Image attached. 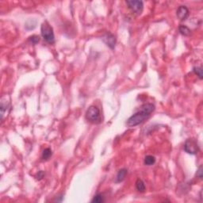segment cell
<instances>
[{
    "instance_id": "obj_1",
    "label": "cell",
    "mask_w": 203,
    "mask_h": 203,
    "mask_svg": "<svg viewBox=\"0 0 203 203\" xmlns=\"http://www.w3.org/2000/svg\"><path fill=\"white\" fill-rule=\"evenodd\" d=\"M155 105L152 103H146L141 107V110L132 115L127 121V125L129 127L136 126L143 123L155 110Z\"/></svg>"
},
{
    "instance_id": "obj_2",
    "label": "cell",
    "mask_w": 203,
    "mask_h": 203,
    "mask_svg": "<svg viewBox=\"0 0 203 203\" xmlns=\"http://www.w3.org/2000/svg\"><path fill=\"white\" fill-rule=\"evenodd\" d=\"M41 32L44 40L47 43L50 44V45L55 43V35H54L53 29V27L48 24V22H45L42 23L41 26Z\"/></svg>"
},
{
    "instance_id": "obj_3",
    "label": "cell",
    "mask_w": 203,
    "mask_h": 203,
    "mask_svg": "<svg viewBox=\"0 0 203 203\" xmlns=\"http://www.w3.org/2000/svg\"><path fill=\"white\" fill-rule=\"evenodd\" d=\"M86 118L92 123H97L100 121V110L95 106H91L86 110Z\"/></svg>"
},
{
    "instance_id": "obj_4",
    "label": "cell",
    "mask_w": 203,
    "mask_h": 203,
    "mask_svg": "<svg viewBox=\"0 0 203 203\" xmlns=\"http://www.w3.org/2000/svg\"><path fill=\"white\" fill-rule=\"evenodd\" d=\"M184 151L191 155H196L199 151V146L195 139L191 138L186 140L184 144Z\"/></svg>"
},
{
    "instance_id": "obj_5",
    "label": "cell",
    "mask_w": 203,
    "mask_h": 203,
    "mask_svg": "<svg viewBox=\"0 0 203 203\" xmlns=\"http://www.w3.org/2000/svg\"><path fill=\"white\" fill-rule=\"evenodd\" d=\"M125 3L128 5V7L132 10V12L135 13L136 15H140L143 11L144 3L142 1L131 0V1H126Z\"/></svg>"
},
{
    "instance_id": "obj_6",
    "label": "cell",
    "mask_w": 203,
    "mask_h": 203,
    "mask_svg": "<svg viewBox=\"0 0 203 203\" xmlns=\"http://www.w3.org/2000/svg\"><path fill=\"white\" fill-rule=\"evenodd\" d=\"M1 106H0V110H1V119H2V122L4 120L6 115H7V114L9 113L10 110V99H7V96H3L1 98Z\"/></svg>"
},
{
    "instance_id": "obj_7",
    "label": "cell",
    "mask_w": 203,
    "mask_h": 203,
    "mask_svg": "<svg viewBox=\"0 0 203 203\" xmlns=\"http://www.w3.org/2000/svg\"><path fill=\"white\" fill-rule=\"evenodd\" d=\"M103 41H104V43L110 47L111 49H114L115 47V45H116V41H117V39H116V37L112 34L110 32H108L106 34H105L103 37Z\"/></svg>"
},
{
    "instance_id": "obj_8",
    "label": "cell",
    "mask_w": 203,
    "mask_h": 203,
    "mask_svg": "<svg viewBox=\"0 0 203 203\" xmlns=\"http://www.w3.org/2000/svg\"><path fill=\"white\" fill-rule=\"evenodd\" d=\"M190 12L188 8L185 6H180L177 10V17L179 18L181 21H185L189 17Z\"/></svg>"
},
{
    "instance_id": "obj_9",
    "label": "cell",
    "mask_w": 203,
    "mask_h": 203,
    "mask_svg": "<svg viewBox=\"0 0 203 203\" xmlns=\"http://www.w3.org/2000/svg\"><path fill=\"white\" fill-rule=\"evenodd\" d=\"M127 173H128V171L125 168H122V169L119 170L118 172H117V177H116V182H121L125 179V176H126Z\"/></svg>"
},
{
    "instance_id": "obj_10",
    "label": "cell",
    "mask_w": 203,
    "mask_h": 203,
    "mask_svg": "<svg viewBox=\"0 0 203 203\" xmlns=\"http://www.w3.org/2000/svg\"><path fill=\"white\" fill-rule=\"evenodd\" d=\"M179 31L183 36H190L191 34V29H189L186 26H184V25H180L179 26Z\"/></svg>"
},
{
    "instance_id": "obj_11",
    "label": "cell",
    "mask_w": 203,
    "mask_h": 203,
    "mask_svg": "<svg viewBox=\"0 0 203 203\" xmlns=\"http://www.w3.org/2000/svg\"><path fill=\"white\" fill-rule=\"evenodd\" d=\"M52 155H53V152H52V150H51L49 148H45V149H44L41 158H42L44 160H48L50 159Z\"/></svg>"
},
{
    "instance_id": "obj_12",
    "label": "cell",
    "mask_w": 203,
    "mask_h": 203,
    "mask_svg": "<svg viewBox=\"0 0 203 203\" xmlns=\"http://www.w3.org/2000/svg\"><path fill=\"white\" fill-rule=\"evenodd\" d=\"M136 188L139 192H144L145 191V185L141 179H138L136 182Z\"/></svg>"
},
{
    "instance_id": "obj_13",
    "label": "cell",
    "mask_w": 203,
    "mask_h": 203,
    "mask_svg": "<svg viewBox=\"0 0 203 203\" xmlns=\"http://www.w3.org/2000/svg\"><path fill=\"white\" fill-rule=\"evenodd\" d=\"M144 164L147 165V166H152L155 163V158L153 156V155H147L144 158Z\"/></svg>"
},
{
    "instance_id": "obj_14",
    "label": "cell",
    "mask_w": 203,
    "mask_h": 203,
    "mask_svg": "<svg viewBox=\"0 0 203 203\" xmlns=\"http://www.w3.org/2000/svg\"><path fill=\"white\" fill-rule=\"evenodd\" d=\"M91 202L95 203H102L104 202V197L101 193H97V194L94 196L93 199L91 200Z\"/></svg>"
},
{
    "instance_id": "obj_15",
    "label": "cell",
    "mask_w": 203,
    "mask_h": 203,
    "mask_svg": "<svg viewBox=\"0 0 203 203\" xmlns=\"http://www.w3.org/2000/svg\"><path fill=\"white\" fill-rule=\"evenodd\" d=\"M193 72L195 73L198 76V78L200 79H203V75H202V68L201 67H194L193 68Z\"/></svg>"
},
{
    "instance_id": "obj_16",
    "label": "cell",
    "mask_w": 203,
    "mask_h": 203,
    "mask_svg": "<svg viewBox=\"0 0 203 203\" xmlns=\"http://www.w3.org/2000/svg\"><path fill=\"white\" fill-rule=\"evenodd\" d=\"M29 41L33 45H36V44H37L40 41V37L37 36V35H33V36L29 37Z\"/></svg>"
},
{
    "instance_id": "obj_17",
    "label": "cell",
    "mask_w": 203,
    "mask_h": 203,
    "mask_svg": "<svg viewBox=\"0 0 203 203\" xmlns=\"http://www.w3.org/2000/svg\"><path fill=\"white\" fill-rule=\"evenodd\" d=\"M196 176L199 178L200 179H202L203 177V171H202V166L201 165L200 167H198V171H197V173H196Z\"/></svg>"
},
{
    "instance_id": "obj_18",
    "label": "cell",
    "mask_w": 203,
    "mask_h": 203,
    "mask_svg": "<svg viewBox=\"0 0 203 203\" xmlns=\"http://www.w3.org/2000/svg\"><path fill=\"white\" fill-rule=\"evenodd\" d=\"M44 175H45V173H44V171H40L37 173V179H38V180H41V179H43Z\"/></svg>"
}]
</instances>
